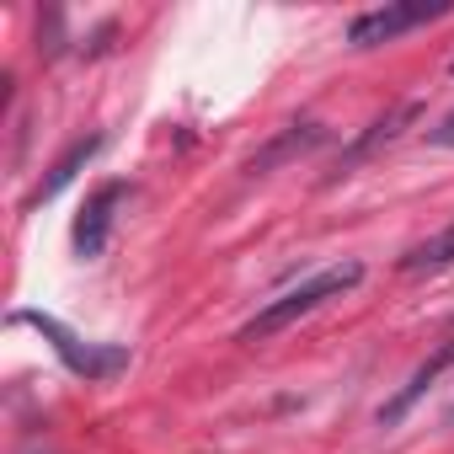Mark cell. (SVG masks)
Here are the masks:
<instances>
[{
	"instance_id": "2",
	"label": "cell",
	"mask_w": 454,
	"mask_h": 454,
	"mask_svg": "<svg viewBox=\"0 0 454 454\" xmlns=\"http://www.w3.org/2000/svg\"><path fill=\"white\" fill-rule=\"evenodd\" d=\"M12 326H33L54 353H59V364L75 374V380H118L129 364H134V353L123 348V342H86V337H75L59 316H49V310H12L6 316Z\"/></svg>"
},
{
	"instance_id": "3",
	"label": "cell",
	"mask_w": 454,
	"mask_h": 454,
	"mask_svg": "<svg viewBox=\"0 0 454 454\" xmlns=\"http://www.w3.org/2000/svg\"><path fill=\"white\" fill-rule=\"evenodd\" d=\"M438 17H449V0H395V6H374V12H358L348 22V43L353 49H380V43H390V38L422 27V22H438Z\"/></svg>"
},
{
	"instance_id": "5",
	"label": "cell",
	"mask_w": 454,
	"mask_h": 454,
	"mask_svg": "<svg viewBox=\"0 0 454 454\" xmlns=\"http://www.w3.org/2000/svg\"><path fill=\"white\" fill-rule=\"evenodd\" d=\"M332 134H326V123H289L268 150H257L252 160H247V176H268V171H278V166H289V160H300V155H310V150H321Z\"/></svg>"
},
{
	"instance_id": "7",
	"label": "cell",
	"mask_w": 454,
	"mask_h": 454,
	"mask_svg": "<svg viewBox=\"0 0 454 454\" xmlns=\"http://www.w3.org/2000/svg\"><path fill=\"white\" fill-rule=\"evenodd\" d=\"M102 145H107L102 134H86V139H75V145H70V150H65V155L54 160V171H49V176H43V182H38V187L27 192V208H38V203L59 198V192H65V187H70V182L81 176V166H91V155H97Z\"/></svg>"
},
{
	"instance_id": "6",
	"label": "cell",
	"mask_w": 454,
	"mask_h": 454,
	"mask_svg": "<svg viewBox=\"0 0 454 454\" xmlns=\"http://www.w3.org/2000/svg\"><path fill=\"white\" fill-rule=\"evenodd\" d=\"M449 364H454V342H443V348H438L427 364H417V369H411V380H406V385H401V390H395L385 406H380V427H401V422H406V411H411V406H417V401L433 390V380H438Z\"/></svg>"
},
{
	"instance_id": "11",
	"label": "cell",
	"mask_w": 454,
	"mask_h": 454,
	"mask_svg": "<svg viewBox=\"0 0 454 454\" xmlns=\"http://www.w3.org/2000/svg\"><path fill=\"white\" fill-rule=\"evenodd\" d=\"M449 75H454V65H449Z\"/></svg>"
},
{
	"instance_id": "1",
	"label": "cell",
	"mask_w": 454,
	"mask_h": 454,
	"mask_svg": "<svg viewBox=\"0 0 454 454\" xmlns=\"http://www.w3.org/2000/svg\"><path fill=\"white\" fill-rule=\"evenodd\" d=\"M364 284V262H332V268H321V273H310L305 284H294V289H284L278 300H268L241 332H236V342H268L273 332H284V326H294L300 316H310V310H321L326 300H337V294H348V289H358Z\"/></svg>"
},
{
	"instance_id": "4",
	"label": "cell",
	"mask_w": 454,
	"mask_h": 454,
	"mask_svg": "<svg viewBox=\"0 0 454 454\" xmlns=\"http://www.w3.org/2000/svg\"><path fill=\"white\" fill-rule=\"evenodd\" d=\"M129 198H134L129 182H102V187L86 198V208H81V219H75V257H81V262H97V257L107 252L113 224H118V208H123Z\"/></svg>"
},
{
	"instance_id": "8",
	"label": "cell",
	"mask_w": 454,
	"mask_h": 454,
	"mask_svg": "<svg viewBox=\"0 0 454 454\" xmlns=\"http://www.w3.org/2000/svg\"><path fill=\"white\" fill-rule=\"evenodd\" d=\"M443 268H454V224H449L443 236H433V241H422V247H411V252L401 257V273H406V278L443 273Z\"/></svg>"
},
{
	"instance_id": "9",
	"label": "cell",
	"mask_w": 454,
	"mask_h": 454,
	"mask_svg": "<svg viewBox=\"0 0 454 454\" xmlns=\"http://www.w3.org/2000/svg\"><path fill=\"white\" fill-rule=\"evenodd\" d=\"M417 113H422L417 102H401L395 113H385V118H380V123H374V129H369V134H364V139H358V145H353L348 155H342V166H353V160H358V155H369L374 145H390V139H395V134H401L406 123H417Z\"/></svg>"
},
{
	"instance_id": "10",
	"label": "cell",
	"mask_w": 454,
	"mask_h": 454,
	"mask_svg": "<svg viewBox=\"0 0 454 454\" xmlns=\"http://www.w3.org/2000/svg\"><path fill=\"white\" fill-rule=\"evenodd\" d=\"M427 145H443V150L454 145V113H449V118H438V129H427Z\"/></svg>"
}]
</instances>
